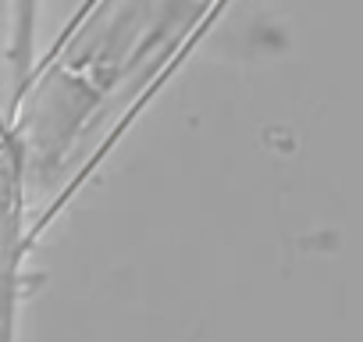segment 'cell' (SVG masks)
Returning <instances> with one entry per match:
<instances>
[{"label": "cell", "instance_id": "cell-1", "mask_svg": "<svg viewBox=\"0 0 363 342\" xmlns=\"http://www.w3.org/2000/svg\"><path fill=\"white\" fill-rule=\"evenodd\" d=\"M221 0H96L54 54L8 132L22 153V182L61 197L128 118L146 86L171 65Z\"/></svg>", "mask_w": 363, "mask_h": 342}, {"label": "cell", "instance_id": "cell-2", "mask_svg": "<svg viewBox=\"0 0 363 342\" xmlns=\"http://www.w3.org/2000/svg\"><path fill=\"white\" fill-rule=\"evenodd\" d=\"M22 153L11 136L0 139V342H11L15 264L22 246Z\"/></svg>", "mask_w": 363, "mask_h": 342}, {"label": "cell", "instance_id": "cell-3", "mask_svg": "<svg viewBox=\"0 0 363 342\" xmlns=\"http://www.w3.org/2000/svg\"><path fill=\"white\" fill-rule=\"evenodd\" d=\"M29 50V0H0V128L22 96V72Z\"/></svg>", "mask_w": 363, "mask_h": 342}]
</instances>
